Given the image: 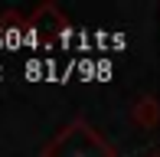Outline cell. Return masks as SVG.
<instances>
[{
  "instance_id": "2",
  "label": "cell",
  "mask_w": 160,
  "mask_h": 157,
  "mask_svg": "<svg viewBox=\"0 0 160 157\" xmlns=\"http://www.w3.org/2000/svg\"><path fill=\"white\" fill-rule=\"evenodd\" d=\"M131 118H134V121H137L141 128H154V124H160V105H157V102H154L150 95H144L141 102L134 105Z\"/></svg>"
},
{
  "instance_id": "1",
  "label": "cell",
  "mask_w": 160,
  "mask_h": 157,
  "mask_svg": "<svg viewBox=\"0 0 160 157\" xmlns=\"http://www.w3.org/2000/svg\"><path fill=\"white\" fill-rule=\"evenodd\" d=\"M39 157H114V147L85 121H72L65 124Z\"/></svg>"
}]
</instances>
